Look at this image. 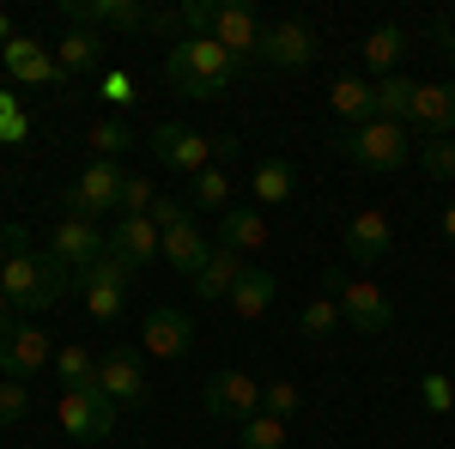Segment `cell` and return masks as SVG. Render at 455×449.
<instances>
[{"mask_svg":"<svg viewBox=\"0 0 455 449\" xmlns=\"http://www.w3.org/2000/svg\"><path fill=\"white\" fill-rule=\"evenodd\" d=\"M237 73L243 68H237L212 36H176L171 49H164V79H171L182 98H201V104H212Z\"/></svg>","mask_w":455,"mask_h":449,"instance_id":"1","label":"cell"},{"mask_svg":"<svg viewBox=\"0 0 455 449\" xmlns=\"http://www.w3.org/2000/svg\"><path fill=\"white\" fill-rule=\"evenodd\" d=\"M68 279L73 274L49 255V249H19V255L6 261V274H0V292L12 298L19 316H36V310H49V304H61Z\"/></svg>","mask_w":455,"mask_h":449,"instance_id":"2","label":"cell"},{"mask_svg":"<svg viewBox=\"0 0 455 449\" xmlns=\"http://www.w3.org/2000/svg\"><path fill=\"white\" fill-rule=\"evenodd\" d=\"M322 292L340 304V316H347L358 334H388V328H395V304H388L371 279H352V274H340V268H328V274H322Z\"/></svg>","mask_w":455,"mask_h":449,"instance_id":"3","label":"cell"},{"mask_svg":"<svg viewBox=\"0 0 455 449\" xmlns=\"http://www.w3.org/2000/svg\"><path fill=\"white\" fill-rule=\"evenodd\" d=\"M340 152H347L358 171H377V176H388V171H401L407 164V128L401 122H364V128H347V140H340Z\"/></svg>","mask_w":455,"mask_h":449,"instance_id":"4","label":"cell"},{"mask_svg":"<svg viewBox=\"0 0 455 449\" xmlns=\"http://www.w3.org/2000/svg\"><path fill=\"white\" fill-rule=\"evenodd\" d=\"M122 188H128V176L116 158H92L79 182L68 188V212L73 219H98V212H122Z\"/></svg>","mask_w":455,"mask_h":449,"instance_id":"5","label":"cell"},{"mask_svg":"<svg viewBox=\"0 0 455 449\" xmlns=\"http://www.w3.org/2000/svg\"><path fill=\"white\" fill-rule=\"evenodd\" d=\"M61 425H68V437H79V444H104L109 431H116V401H109L98 382L92 389H61Z\"/></svg>","mask_w":455,"mask_h":449,"instance_id":"6","label":"cell"},{"mask_svg":"<svg viewBox=\"0 0 455 449\" xmlns=\"http://www.w3.org/2000/svg\"><path fill=\"white\" fill-rule=\"evenodd\" d=\"M49 358H55V341H49L36 322H25V316H19L12 328H0V371H6L12 382H31Z\"/></svg>","mask_w":455,"mask_h":449,"instance_id":"7","label":"cell"},{"mask_svg":"<svg viewBox=\"0 0 455 449\" xmlns=\"http://www.w3.org/2000/svg\"><path fill=\"white\" fill-rule=\"evenodd\" d=\"M201 407H207L212 419H225V425H243V419L261 413V382L249 377V371H212Z\"/></svg>","mask_w":455,"mask_h":449,"instance_id":"8","label":"cell"},{"mask_svg":"<svg viewBox=\"0 0 455 449\" xmlns=\"http://www.w3.org/2000/svg\"><path fill=\"white\" fill-rule=\"evenodd\" d=\"M212 43H219L237 68L261 61V19H255V6H243V0H219V12H212Z\"/></svg>","mask_w":455,"mask_h":449,"instance_id":"9","label":"cell"},{"mask_svg":"<svg viewBox=\"0 0 455 449\" xmlns=\"http://www.w3.org/2000/svg\"><path fill=\"white\" fill-rule=\"evenodd\" d=\"M49 255H55V261H61L73 279H79L85 268H98V261L109 255V237L98 231V225H92V219H73V212H68V219L55 225V243H49Z\"/></svg>","mask_w":455,"mask_h":449,"instance_id":"10","label":"cell"},{"mask_svg":"<svg viewBox=\"0 0 455 449\" xmlns=\"http://www.w3.org/2000/svg\"><path fill=\"white\" fill-rule=\"evenodd\" d=\"M152 152H158L171 171H188V176H201L212 164V140L201 134V128H188V122H158V128H152Z\"/></svg>","mask_w":455,"mask_h":449,"instance_id":"11","label":"cell"},{"mask_svg":"<svg viewBox=\"0 0 455 449\" xmlns=\"http://www.w3.org/2000/svg\"><path fill=\"white\" fill-rule=\"evenodd\" d=\"M61 19L85 25V31H98V25H109V31H146L152 6H140V0H61Z\"/></svg>","mask_w":455,"mask_h":449,"instance_id":"12","label":"cell"},{"mask_svg":"<svg viewBox=\"0 0 455 449\" xmlns=\"http://www.w3.org/2000/svg\"><path fill=\"white\" fill-rule=\"evenodd\" d=\"M347 255L358 261V268H377V261H388V249H395V225H388L383 207H358L347 219Z\"/></svg>","mask_w":455,"mask_h":449,"instance_id":"13","label":"cell"},{"mask_svg":"<svg viewBox=\"0 0 455 449\" xmlns=\"http://www.w3.org/2000/svg\"><path fill=\"white\" fill-rule=\"evenodd\" d=\"M261 61H267V68H285V73L310 68V61H315V31L304 25V19H280V25H267V31H261Z\"/></svg>","mask_w":455,"mask_h":449,"instance_id":"14","label":"cell"},{"mask_svg":"<svg viewBox=\"0 0 455 449\" xmlns=\"http://www.w3.org/2000/svg\"><path fill=\"white\" fill-rule=\"evenodd\" d=\"M79 292H85L92 322H116V316H122V304H128V268L104 255L98 268H85V274H79Z\"/></svg>","mask_w":455,"mask_h":449,"instance_id":"15","label":"cell"},{"mask_svg":"<svg viewBox=\"0 0 455 449\" xmlns=\"http://www.w3.org/2000/svg\"><path fill=\"white\" fill-rule=\"evenodd\" d=\"M164 255V231L152 225V219H116V231H109V261H122L128 274L134 268H146V261H158Z\"/></svg>","mask_w":455,"mask_h":449,"instance_id":"16","label":"cell"},{"mask_svg":"<svg viewBox=\"0 0 455 449\" xmlns=\"http://www.w3.org/2000/svg\"><path fill=\"white\" fill-rule=\"evenodd\" d=\"M98 389H104L116 407H140L146 401V371H140V352H128V346H116L98 358Z\"/></svg>","mask_w":455,"mask_h":449,"instance_id":"17","label":"cell"},{"mask_svg":"<svg viewBox=\"0 0 455 449\" xmlns=\"http://www.w3.org/2000/svg\"><path fill=\"white\" fill-rule=\"evenodd\" d=\"M425 140H455V79H437V85H419L413 98V116H407Z\"/></svg>","mask_w":455,"mask_h":449,"instance_id":"18","label":"cell"},{"mask_svg":"<svg viewBox=\"0 0 455 449\" xmlns=\"http://www.w3.org/2000/svg\"><path fill=\"white\" fill-rule=\"evenodd\" d=\"M140 341H146V352H152V358H182V352H188V341H195V322L176 310V304H158V310H146Z\"/></svg>","mask_w":455,"mask_h":449,"instance_id":"19","label":"cell"},{"mask_svg":"<svg viewBox=\"0 0 455 449\" xmlns=\"http://www.w3.org/2000/svg\"><path fill=\"white\" fill-rule=\"evenodd\" d=\"M0 68L12 73V79H25V85H55V79H61L55 49H43V43H31V36H12V43L0 49Z\"/></svg>","mask_w":455,"mask_h":449,"instance_id":"20","label":"cell"},{"mask_svg":"<svg viewBox=\"0 0 455 449\" xmlns=\"http://www.w3.org/2000/svg\"><path fill=\"white\" fill-rule=\"evenodd\" d=\"M249 274V255H237V249H219L212 243V261L195 274V292L207 298V304H231V292H237V279Z\"/></svg>","mask_w":455,"mask_h":449,"instance_id":"21","label":"cell"},{"mask_svg":"<svg viewBox=\"0 0 455 449\" xmlns=\"http://www.w3.org/2000/svg\"><path fill=\"white\" fill-rule=\"evenodd\" d=\"M328 109L352 122V128H364V122H377V85L371 79H358V73H340L334 85H328Z\"/></svg>","mask_w":455,"mask_h":449,"instance_id":"22","label":"cell"},{"mask_svg":"<svg viewBox=\"0 0 455 449\" xmlns=\"http://www.w3.org/2000/svg\"><path fill=\"white\" fill-rule=\"evenodd\" d=\"M219 249H237V255H255V249H267V219L261 207H231L219 219Z\"/></svg>","mask_w":455,"mask_h":449,"instance_id":"23","label":"cell"},{"mask_svg":"<svg viewBox=\"0 0 455 449\" xmlns=\"http://www.w3.org/2000/svg\"><path fill=\"white\" fill-rule=\"evenodd\" d=\"M401 49H407V31L401 25H377V31L358 43V61L377 73V79H388V73L401 68Z\"/></svg>","mask_w":455,"mask_h":449,"instance_id":"24","label":"cell"},{"mask_svg":"<svg viewBox=\"0 0 455 449\" xmlns=\"http://www.w3.org/2000/svg\"><path fill=\"white\" fill-rule=\"evenodd\" d=\"M164 261H171L176 274H201V268H207L212 261V243L201 237V231H195V225H182V231H164Z\"/></svg>","mask_w":455,"mask_h":449,"instance_id":"25","label":"cell"},{"mask_svg":"<svg viewBox=\"0 0 455 449\" xmlns=\"http://www.w3.org/2000/svg\"><path fill=\"white\" fill-rule=\"evenodd\" d=\"M274 292H280V285H274V274H267V268H249V274L237 279V292H231V310L243 316V322H255V316L274 310Z\"/></svg>","mask_w":455,"mask_h":449,"instance_id":"26","label":"cell"},{"mask_svg":"<svg viewBox=\"0 0 455 449\" xmlns=\"http://www.w3.org/2000/svg\"><path fill=\"white\" fill-rule=\"evenodd\" d=\"M98 55H104V36L85 31V25H73V31L55 43V61H61V73H92V68H98Z\"/></svg>","mask_w":455,"mask_h":449,"instance_id":"27","label":"cell"},{"mask_svg":"<svg viewBox=\"0 0 455 449\" xmlns=\"http://www.w3.org/2000/svg\"><path fill=\"white\" fill-rule=\"evenodd\" d=\"M413 98H419V85H413V79H401V73L377 79V122H401V128H407Z\"/></svg>","mask_w":455,"mask_h":449,"instance_id":"28","label":"cell"},{"mask_svg":"<svg viewBox=\"0 0 455 449\" xmlns=\"http://www.w3.org/2000/svg\"><path fill=\"white\" fill-rule=\"evenodd\" d=\"M255 195H261V207H280L298 195V171L285 164V158H261L255 164Z\"/></svg>","mask_w":455,"mask_h":449,"instance_id":"29","label":"cell"},{"mask_svg":"<svg viewBox=\"0 0 455 449\" xmlns=\"http://www.w3.org/2000/svg\"><path fill=\"white\" fill-rule=\"evenodd\" d=\"M55 377H61V389H92V382H98V358L79 341H68L55 352Z\"/></svg>","mask_w":455,"mask_h":449,"instance_id":"30","label":"cell"},{"mask_svg":"<svg viewBox=\"0 0 455 449\" xmlns=\"http://www.w3.org/2000/svg\"><path fill=\"white\" fill-rule=\"evenodd\" d=\"M340 322H347V316H340V304H334L328 292H322V298H310V304L298 310V328H304L310 341H328V334H334Z\"/></svg>","mask_w":455,"mask_h":449,"instance_id":"31","label":"cell"},{"mask_svg":"<svg viewBox=\"0 0 455 449\" xmlns=\"http://www.w3.org/2000/svg\"><path fill=\"white\" fill-rule=\"evenodd\" d=\"M195 207L231 212V176H225V164H207V171L195 176Z\"/></svg>","mask_w":455,"mask_h":449,"instance_id":"32","label":"cell"},{"mask_svg":"<svg viewBox=\"0 0 455 449\" xmlns=\"http://www.w3.org/2000/svg\"><path fill=\"white\" fill-rule=\"evenodd\" d=\"M243 449H285V419H274V413H255V419H243V437H237Z\"/></svg>","mask_w":455,"mask_h":449,"instance_id":"33","label":"cell"},{"mask_svg":"<svg viewBox=\"0 0 455 449\" xmlns=\"http://www.w3.org/2000/svg\"><path fill=\"white\" fill-rule=\"evenodd\" d=\"M92 152H98V158H122V152H128V146H134V134H128V122H122V116H109V122H98V128H92Z\"/></svg>","mask_w":455,"mask_h":449,"instance_id":"34","label":"cell"},{"mask_svg":"<svg viewBox=\"0 0 455 449\" xmlns=\"http://www.w3.org/2000/svg\"><path fill=\"white\" fill-rule=\"evenodd\" d=\"M419 164H425V176L455 182V140H425V146H419Z\"/></svg>","mask_w":455,"mask_h":449,"instance_id":"35","label":"cell"},{"mask_svg":"<svg viewBox=\"0 0 455 449\" xmlns=\"http://www.w3.org/2000/svg\"><path fill=\"white\" fill-rule=\"evenodd\" d=\"M31 413V382H0V425H19V419Z\"/></svg>","mask_w":455,"mask_h":449,"instance_id":"36","label":"cell"},{"mask_svg":"<svg viewBox=\"0 0 455 449\" xmlns=\"http://www.w3.org/2000/svg\"><path fill=\"white\" fill-rule=\"evenodd\" d=\"M152 201H158V188H152L146 176H128V188H122V212H128V219H146ZM122 212H116V219H122Z\"/></svg>","mask_w":455,"mask_h":449,"instance_id":"37","label":"cell"},{"mask_svg":"<svg viewBox=\"0 0 455 449\" xmlns=\"http://www.w3.org/2000/svg\"><path fill=\"white\" fill-rule=\"evenodd\" d=\"M25 134H31V122H25L19 98H12V92H0V140H6V146H19Z\"/></svg>","mask_w":455,"mask_h":449,"instance_id":"38","label":"cell"},{"mask_svg":"<svg viewBox=\"0 0 455 449\" xmlns=\"http://www.w3.org/2000/svg\"><path fill=\"white\" fill-rule=\"evenodd\" d=\"M261 413L291 419L298 413V382H267V389H261Z\"/></svg>","mask_w":455,"mask_h":449,"instance_id":"39","label":"cell"},{"mask_svg":"<svg viewBox=\"0 0 455 449\" xmlns=\"http://www.w3.org/2000/svg\"><path fill=\"white\" fill-rule=\"evenodd\" d=\"M176 12H182V31H188V36H212V12H219V0H182Z\"/></svg>","mask_w":455,"mask_h":449,"instance_id":"40","label":"cell"},{"mask_svg":"<svg viewBox=\"0 0 455 449\" xmlns=\"http://www.w3.org/2000/svg\"><path fill=\"white\" fill-rule=\"evenodd\" d=\"M146 219H152L158 231H182V225H195V219H188V207H182V201H171V195H158Z\"/></svg>","mask_w":455,"mask_h":449,"instance_id":"41","label":"cell"},{"mask_svg":"<svg viewBox=\"0 0 455 449\" xmlns=\"http://www.w3.org/2000/svg\"><path fill=\"white\" fill-rule=\"evenodd\" d=\"M419 389H425V407H431V413H450V407H455V389H450V377H443V371H431Z\"/></svg>","mask_w":455,"mask_h":449,"instance_id":"42","label":"cell"},{"mask_svg":"<svg viewBox=\"0 0 455 449\" xmlns=\"http://www.w3.org/2000/svg\"><path fill=\"white\" fill-rule=\"evenodd\" d=\"M98 98H109L116 109H122V104H134V79H128L122 68H116V73H104V79H98Z\"/></svg>","mask_w":455,"mask_h":449,"instance_id":"43","label":"cell"},{"mask_svg":"<svg viewBox=\"0 0 455 449\" xmlns=\"http://www.w3.org/2000/svg\"><path fill=\"white\" fill-rule=\"evenodd\" d=\"M146 31L176 36V31H182V12H176V6H164V12H152V19H146Z\"/></svg>","mask_w":455,"mask_h":449,"instance_id":"44","label":"cell"},{"mask_svg":"<svg viewBox=\"0 0 455 449\" xmlns=\"http://www.w3.org/2000/svg\"><path fill=\"white\" fill-rule=\"evenodd\" d=\"M0 243L19 255V249H31V231H25V225H6V231H0Z\"/></svg>","mask_w":455,"mask_h":449,"instance_id":"45","label":"cell"},{"mask_svg":"<svg viewBox=\"0 0 455 449\" xmlns=\"http://www.w3.org/2000/svg\"><path fill=\"white\" fill-rule=\"evenodd\" d=\"M12 322H19V310H12V298L0 292V328H12Z\"/></svg>","mask_w":455,"mask_h":449,"instance_id":"46","label":"cell"},{"mask_svg":"<svg viewBox=\"0 0 455 449\" xmlns=\"http://www.w3.org/2000/svg\"><path fill=\"white\" fill-rule=\"evenodd\" d=\"M443 237L455 243V201H450V207H443Z\"/></svg>","mask_w":455,"mask_h":449,"instance_id":"47","label":"cell"},{"mask_svg":"<svg viewBox=\"0 0 455 449\" xmlns=\"http://www.w3.org/2000/svg\"><path fill=\"white\" fill-rule=\"evenodd\" d=\"M12 36H19V31H12V19H6V12H0V49H6V43H12Z\"/></svg>","mask_w":455,"mask_h":449,"instance_id":"48","label":"cell"},{"mask_svg":"<svg viewBox=\"0 0 455 449\" xmlns=\"http://www.w3.org/2000/svg\"><path fill=\"white\" fill-rule=\"evenodd\" d=\"M437 43H443V49L455 55V25H443V31H437Z\"/></svg>","mask_w":455,"mask_h":449,"instance_id":"49","label":"cell"},{"mask_svg":"<svg viewBox=\"0 0 455 449\" xmlns=\"http://www.w3.org/2000/svg\"><path fill=\"white\" fill-rule=\"evenodd\" d=\"M6 261H12V249H6V243H0V274H6Z\"/></svg>","mask_w":455,"mask_h":449,"instance_id":"50","label":"cell"}]
</instances>
